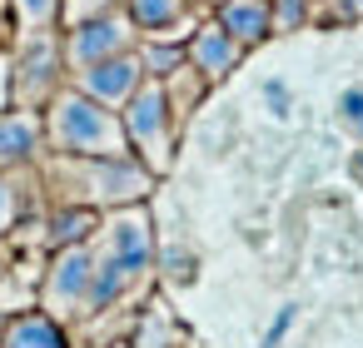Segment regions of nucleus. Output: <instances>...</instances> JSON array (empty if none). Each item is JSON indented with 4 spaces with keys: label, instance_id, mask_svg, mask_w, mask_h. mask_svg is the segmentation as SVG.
<instances>
[{
    "label": "nucleus",
    "instance_id": "nucleus-2",
    "mask_svg": "<svg viewBox=\"0 0 363 348\" xmlns=\"http://www.w3.org/2000/svg\"><path fill=\"white\" fill-rule=\"evenodd\" d=\"M40 120H45V140H50L60 155H80V159L130 155V140H125L120 115H115L110 105L80 95L75 85H70V90H55Z\"/></svg>",
    "mask_w": 363,
    "mask_h": 348
},
{
    "label": "nucleus",
    "instance_id": "nucleus-14",
    "mask_svg": "<svg viewBox=\"0 0 363 348\" xmlns=\"http://www.w3.org/2000/svg\"><path fill=\"white\" fill-rule=\"evenodd\" d=\"M16 16H21V26H26L30 35L55 30V26H60V0H16Z\"/></svg>",
    "mask_w": 363,
    "mask_h": 348
},
{
    "label": "nucleus",
    "instance_id": "nucleus-10",
    "mask_svg": "<svg viewBox=\"0 0 363 348\" xmlns=\"http://www.w3.org/2000/svg\"><path fill=\"white\" fill-rule=\"evenodd\" d=\"M40 145H45L40 110H21V105L0 110V174H16V169L35 164Z\"/></svg>",
    "mask_w": 363,
    "mask_h": 348
},
{
    "label": "nucleus",
    "instance_id": "nucleus-1",
    "mask_svg": "<svg viewBox=\"0 0 363 348\" xmlns=\"http://www.w3.org/2000/svg\"><path fill=\"white\" fill-rule=\"evenodd\" d=\"M90 249H95V279H90V303H85V318H100L110 308H120L135 284L155 269V234H150V214L140 204H125L115 209L100 234H90Z\"/></svg>",
    "mask_w": 363,
    "mask_h": 348
},
{
    "label": "nucleus",
    "instance_id": "nucleus-21",
    "mask_svg": "<svg viewBox=\"0 0 363 348\" xmlns=\"http://www.w3.org/2000/svg\"><path fill=\"white\" fill-rule=\"evenodd\" d=\"M269 105H274V115H289V90L284 85H269Z\"/></svg>",
    "mask_w": 363,
    "mask_h": 348
},
{
    "label": "nucleus",
    "instance_id": "nucleus-20",
    "mask_svg": "<svg viewBox=\"0 0 363 348\" xmlns=\"http://www.w3.org/2000/svg\"><path fill=\"white\" fill-rule=\"evenodd\" d=\"M294 318H298V308H294V303H284V308H279V318H274V328H269V338H264V348H279V343H284V333L294 328Z\"/></svg>",
    "mask_w": 363,
    "mask_h": 348
},
{
    "label": "nucleus",
    "instance_id": "nucleus-9",
    "mask_svg": "<svg viewBox=\"0 0 363 348\" xmlns=\"http://www.w3.org/2000/svg\"><path fill=\"white\" fill-rule=\"evenodd\" d=\"M125 16L140 30V40H189V30L199 26L194 0H125Z\"/></svg>",
    "mask_w": 363,
    "mask_h": 348
},
{
    "label": "nucleus",
    "instance_id": "nucleus-7",
    "mask_svg": "<svg viewBox=\"0 0 363 348\" xmlns=\"http://www.w3.org/2000/svg\"><path fill=\"white\" fill-rule=\"evenodd\" d=\"M145 80H150V75H145L140 45L125 50V55H110V60H100V65H90V70H75V90L90 95V100H100V105H110V110H120Z\"/></svg>",
    "mask_w": 363,
    "mask_h": 348
},
{
    "label": "nucleus",
    "instance_id": "nucleus-3",
    "mask_svg": "<svg viewBox=\"0 0 363 348\" xmlns=\"http://www.w3.org/2000/svg\"><path fill=\"white\" fill-rule=\"evenodd\" d=\"M120 125H125V140H130V155L150 169V174H164L174 164V105L164 95V80H145L125 105H120Z\"/></svg>",
    "mask_w": 363,
    "mask_h": 348
},
{
    "label": "nucleus",
    "instance_id": "nucleus-8",
    "mask_svg": "<svg viewBox=\"0 0 363 348\" xmlns=\"http://www.w3.org/2000/svg\"><path fill=\"white\" fill-rule=\"evenodd\" d=\"M244 60V45L219 26V21H199L184 40V65L204 80V85H219L224 75H234Z\"/></svg>",
    "mask_w": 363,
    "mask_h": 348
},
{
    "label": "nucleus",
    "instance_id": "nucleus-6",
    "mask_svg": "<svg viewBox=\"0 0 363 348\" xmlns=\"http://www.w3.org/2000/svg\"><path fill=\"white\" fill-rule=\"evenodd\" d=\"M60 80H65L60 40H55L50 30L30 35V40L21 45V55H16V75H11V95H16V105H21V110H40V105H50V95L60 90Z\"/></svg>",
    "mask_w": 363,
    "mask_h": 348
},
{
    "label": "nucleus",
    "instance_id": "nucleus-18",
    "mask_svg": "<svg viewBox=\"0 0 363 348\" xmlns=\"http://www.w3.org/2000/svg\"><path fill=\"white\" fill-rule=\"evenodd\" d=\"M338 115H343V125L363 140V90H348V95L338 100ZM358 169H363V159H358Z\"/></svg>",
    "mask_w": 363,
    "mask_h": 348
},
{
    "label": "nucleus",
    "instance_id": "nucleus-5",
    "mask_svg": "<svg viewBox=\"0 0 363 348\" xmlns=\"http://www.w3.org/2000/svg\"><path fill=\"white\" fill-rule=\"evenodd\" d=\"M140 45V30L130 26L125 11H105V16H90V21H75L65 26V40H60V55H65V70H90L110 55H125Z\"/></svg>",
    "mask_w": 363,
    "mask_h": 348
},
{
    "label": "nucleus",
    "instance_id": "nucleus-12",
    "mask_svg": "<svg viewBox=\"0 0 363 348\" xmlns=\"http://www.w3.org/2000/svg\"><path fill=\"white\" fill-rule=\"evenodd\" d=\"M0 348H70V338H65V323H55L45 308H26L16 318H6Z\"/></svg>",
    "mask_w": 363,
    "mask_h": 348
},
{
    "label": "nucleus",
    "instance_id": "nucleus-15",
    "mask_svg": "<svg viewBox=\"0 0 363 348\" xmlns=\"http://www.w3.org/2000/svg\"><path fill=\"white\" fill-rule=\"evenodd\" d=\"M16 219H21V189L11 174H0V239L16 229Z\"/></svg>",
    "mask_w": 363,
    "mask_h": 348
},
{
    "label": "nucleus",
    "instance_id": "nucleus-16",
    "mask_svg": "<svg viewBox=\"0 0 363 348\" xmlns=\"http://www.w3.org/2000/svg\"><path fill=\"white\" fill-rule=\"evenodd\" d=\"M105 11H120V6L115 0H60V26H75V21L105 16Z\"/></svg>",
    "mask_w": 363,
    "mask_h": 348
},
{
    "label": "nucleus",
    "instance_id": "nucleus-11",
    "mask_svg": "<svg viewBox=\"0 0 363 348\" xmlns=\"http://www.w3.org/2000/svg\"><path fill=\"white\" fill-rule=\"evenodd\" d=\"M214 21H219L244 50L264 45V40L274 35V6H269V0H219V6H214Z\"/></svg>",
    "mask_w": 363,
    "mask_h": 348
},
{
    "label": "nucleus",
    "instance_id": "nucleus-19",
    "mask_svg": "<svg viewBox=\"0 0 363 348\" xmlns=\"http://www.w3.org/2000/svg\"><path fill=\"white\" fill-rule=\"evenodd\" d=\"M21 35V16H16V0H0V50H11Z\"/></svg>",
    "mask_w": 363,
    "mask_h": 348
},
{
    "label": "nucleus",
    "instance_id": "nucleus-22",
    "mask_svg": "<svg viewBox=\"0 0 363 348\" xmlns=\"http://www.w3.org/2000/svg\"><path fill=\"white\" fill-rule=\"evenodd\" d=\"M199 6H219V0H199Z\"/></svg>",
    "mask_w": 363,
    "mask_h": 348
},
{
    "label": "nucleus",
    "instance_id": "nucleus-4",
    "mask_svg": "<svg viewBox=\"0 0 363 348\" xmlns=\"http://www.w3.org/2000/svg\"><path fill=\"white\" fill-rule=\"evenodd\" d=\"M90 279H95V249H90V239L55 249L45 279H40V308L55 323H80L85 303H90Z\"/></svg>",
    "mask_w": 363,
    "mask_h": 348
},
{
    "label": "nucleus",
    "instance_id": "nucleus-13",
    "mask_svg": "<svg viewBox=\"0 0 363 348\" xmlns=\"http://www.w3.org/2000/svg\"><path fill=\"white\" fill-rule=\"evenodd\" d=\"M308 21H318V26H353V21H363V0H308Z\"/></svg>",
    "mask_w": 363,
    "mask_h": 348
},
{
    "label": "nucleus",
    "instance_id": "nucleus-17",
    "mask_svg": "<svg viewBox=\"0 0 363 348\" xmlns=\"http://www.w3.org/2000/svg\"><path fill=\"white\" fill-rule=\"evenodd\" d=\"M274 6V35L279 30H298L308 21V0H269Z\"/></svg>",
    "mask_w": 363,
    "mask_h": 348
}]
</instances>
